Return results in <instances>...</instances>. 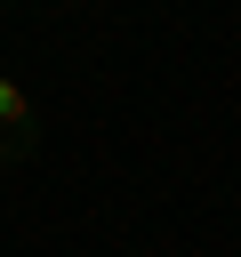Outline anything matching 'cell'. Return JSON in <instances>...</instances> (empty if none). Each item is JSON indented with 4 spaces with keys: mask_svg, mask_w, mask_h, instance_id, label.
Listing matches in <instances>:
<instances>
[{
    "mask_svg": "<svg viewBox=\"0 0 241 257\" xmlns=\"http://www.w3.org/2000/svg\"><path fill=\"white\" fill-rule=\"evenodd\" d=\"M32 145H40V104H32V88L16 72H0V169L24 161Z\"/></svg>",
    "mask_w": 241,
    "mask_h": 257,
    "instance_id": "1",
    "label": "cell"
},
{
    "mask_svg": "<svg viewBox=\"0 0 241 257\" xmlns=\"http://www.w3.org/2000/svg\"><path fill=\"white\" fill-rule=\"evenodd\" d=\"M0 8H16V0H0Z\"/></svg>",
    "mask_w": 241,
    "mask_h": 257,
    "instance_id": "2",
    "label": "cell"
}]
</instances>
